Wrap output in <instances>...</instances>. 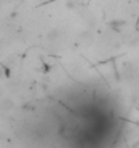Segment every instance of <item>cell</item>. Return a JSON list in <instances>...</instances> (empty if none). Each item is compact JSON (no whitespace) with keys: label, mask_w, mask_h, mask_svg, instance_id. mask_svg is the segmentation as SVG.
I'll list each match as a JSON object with an SVG mask.
<instances>
[{"label":"cell","mask_w":139,"mask_h":148,"mask_svg":"<svg viewBox=\"0 0 139 148\" xmlns=\"http://www.w3.org/2000/svg\"><path fill=\"white\" fill-rule=\"evenodd\" d=\"M123 26H124V20H113V22L109 23V27H111L113 31H116V32H119Z\"/></svg>","instance_id":"obj_1"},{"label":"cell","mask_w":139,"mask_h":148,"mask_svg":"<svg viewBox=\"0 0 139 148\" xmlns=\"http://www.w3.org/2000/svg\"><path fill=\"white\" fill-rule=\"evenodd\" d=\"M12 106H14V102H12L11 100H6V101L1 102L0 109H1V110H8V109H11Z\"/></svg>","instance_id":"obj_2"},{"label":"cell","mask_w":139,"mask_h":148,"mask_svg":"<svg viewBox=\"0 0 139 148\" xmlns=\"http://www.w3.org/2000/svg\"><path fill=\"white\" fill-rule=\"evenodd\" d=\"M58 36H59V31H58L57 28H53V30L49 31V34H47V38L50 39V40H55Z\"/></svg>","instance_id":"obj_3"}]
</instances>
